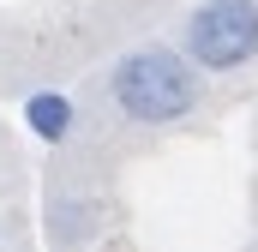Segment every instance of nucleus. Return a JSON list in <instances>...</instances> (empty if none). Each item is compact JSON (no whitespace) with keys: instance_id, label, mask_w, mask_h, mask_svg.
Returning <instances> with one entry per match:
<instances>
[{"instance_id":"1","label":"nucleus","mask_w":258,"mask_h":252,"mask_svg":"<svg viewBox=\"0 0 258 252\" xmlns=\"http://www.w3.org/2000/svg\"><path fill=\"white\" fill-rule=\"evenodd\" d=\"M108 96L132 126H180L198 108L204 84H198V66L186 60V48H132L114 60L108 72Z\"/></svg>"},{"instance_id":"2","label":"nucleus","mask_w":258,"mask_h":252,"mask_svg":"<svg viewBox=\"0 0 258 252\" xmlns=\"http://www.w3.org/2000/svg\"><path fill=\"white\" fill-rule=\"evenodd\" d=\"M180 48L198 72H240L258 60V0H198L180 24Z\"/></svg>"},{"instance_id":"3","label":"nucleus","mask_w":258,"mask_h":252,"mask_svg":"<svg viewBox=\"0 0 258 252\" xmlns=\"http://www.w3.org/2000/svg\"><path fill=\"white\" fill-rule=\"evenodd\" d=\"M24 126H30L36 144H66L72 126H78V108H72L66 90H30L24 96Z\"/></svg>"},{"instance_id":"4","label":"nucleus","mask_w":258,"mask_h":252,"mask_svg":"<svg viewBox=\"0 0 258 252\" xmlns=\"http://www.w3.org/2000/svg\"><path fill=\"white\" fill-rule=\"evenodd\" d=\"M96 234V204L90 198H54L48 204V240L54 246H78Z\"/></svg>"}]
</instances>
